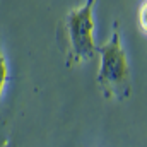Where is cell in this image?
Here are the masks:
<instances>
[{
	"instance_id": "6da1fadb",
	"label": "cell",
	"mask_w": 147,
	"mask_h": 147,
	"mask_svg": "<svg viewBox=\"0 0 147 147\" xmlns=\"http://www.w3.org/2000/svg\"><path fill=\"white\" fill-rule=\"evenodd\" d=\"M94 7L96 0H84L80 7L69 10L60 22L58 39L62 43L65 65L69 69L89 62L96 53Z\"/></svg>"
},
{
	"instance_id": "3957f363",
	"label": "cell",
	"mask_w": 147,
	"mask_h": 147,
	"mask_svg": "<svg viewBox=\"0 0 147 147\" xmlns=\"http://www.w3.org/2000/svg\"><path fill=\"white\" fill-rule=\"evenodd\" d=\"M7 80H9V62H7V57H5V53L2 50V43H0V101H2Z\"/></svg>"
},
{
	"instance_id": "7a4b0ae2",
	"label": "cell",
	"mask_w": 147,
	"mask_h": 147,
	"mask_svg": "<svg viewBox=\"0 0 147 147\" xmlns=\"http://www.w3.org/2000/svg\"><path fill=\"white\" fill-rule=\"evenodd\" d=\"M99 55V70L96 82L103 96L110 101H125L132 94V72L128 55L123 48L118 26H113V33L106 43L96 46Z\"/></svg>"
}]
</instances>
